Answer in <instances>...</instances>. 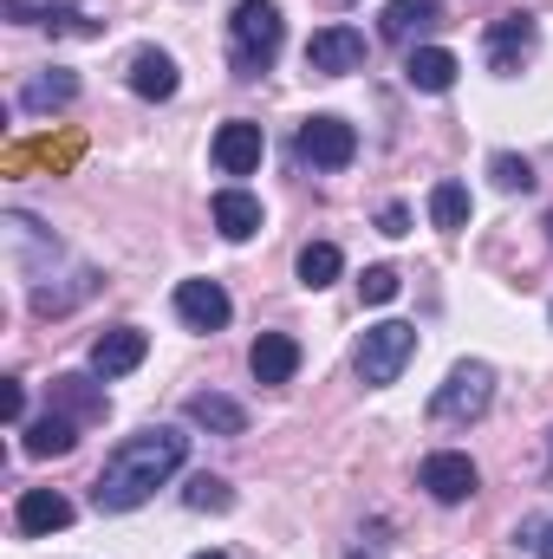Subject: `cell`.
Masks as SVG:
<instances>
[{"instance_id": "1", "label": "cell", "mask_w": 553, "mask_h": 559, "mask_svg": "<svg viewBox=\"0 0 553 559\" xmlns=\"http://www.w3.org/2000/svg\"><path fill=\"white\" fill-rule=\"evenodd\" d=\"M183 462H189V436L169 429V423H150V429L125 436V442L105 455V468H98V481H92V508H98V514H131V508H143Z\"/></svg>"}, {"instance_id": "2", "label": "cell", "mask_w": 553, "mask_h": 559, "mask_svg": "<svg viewBox=\"0 0 553 559\" xmlns=\"http://www.w3.org/2000/svg\"><path fill=\"white\" fill-rule=\"evenodd\" d=\"M280 39H286V20H280L274 0H235V13H228V72L261 79L280 59Z\"/></svg>"}, {"instance_id": "3", "label": "cell", "mask_w": 553, "mask_h": 559, "mask_svg": "<svg viewBox=\"0 0 553 559\" xmlns=\"http://www.w3.org/2000/svg\"><path fill=\"white\" fill-rule=\"evenodd\" d=\"M411 358H416V325H404V319H378V325L358 338V378H365L372 391L398 384Z\"/></svg>"}, {"instance_id": "4", "label": "cell", "mask_w": 553, "mask_h": 559, "mask_svg": "<svg viewBox=\"0 0 553 559\" xmlns=\"http://www.w3.org/2000/svg\"><path fill=\"white\" fill-rule=\"evenodd\" d=\"M489 404H495V371H489L482 358H462V365L436 384L430 417L436 423H475V417H489Z\"/></svg>"}, {"instance_id": "5", "label": "cell", "mask_w": 553, "mask_h": 559, "mask_svg": "<svg viewBox=\"0 0 553 559\" xmlns=\"http://www.w3.org/2000/svg\"><path fill=\"white\" fill-rule=\"evenodd\" d=\"M534 46H541V20H534V13H502V20H489V33H482V59H489L495 79H515V72L534 59Z\"/></svg>"}, {"instance_id": "6", "label": "cell", "mask_w": 553, "mask_h": 559, "mask_svg": "<svg viewBox=\"0 0 553 559\" xmlns=\"http://www.w3.org/2000/svg\"><path fill=\"white\" fill-rule=\"evenodd\" d=\"M293 156H299V163H313V169H345V163L358 156V131H352L345 118L319 111V118H306V124H299Z\"/></svg>"}, {"instance_id": "7", "label": "cell", "mask_w": 553, "mask_h": 559, "mask_svg": "<svg viewBox=\"0 0 553 559\" xmlns=\"http://www.w3.org/2000/svg\"><path fill=\"white\" fill-rule=\"evenodd\" d=\"M416 488H423L430 501H443V508H462V501L482 488V475H475V462H469L462 449H436V455H423Z\"/></svg>"}, {"instance_id": "8", "label": "cell", "mask_w": 553, "mask_h": 559, "mask_svg": "<svg viewBox=\"0 0 553 559\" xmlns=\"http://www.w3.org/2000/svg\"><path fill=\"white\" fill-rule=\"evenodd\" d=\"M0 228H7V254H13V267H20V274L33 280V286H39V280H52V261H59V241H52V235H46V228H39L33 215L7 209V215H0Z\"/></svg>"}, {"instance_id": "9", "label": "cell", "mask_w": 553, "mask_h": 559, "mask_svg": "<svg viewBox=\"0 0 553 559\" xmlns=\"http://www.w3.org/2000/svg\"><path fill=\"white\" fill-rule=\"evenodd\" d=\"M365 33L358 26H319L313 39H306V72H319V79H339V72H358L365 66Z\"/></svg>"}, {"instance_id": "10", "label": "cell", "mask_w": 553, "mask_h": 559, "mask_svg": "<svg viewBox=\"0 0 553 559\" xmlns=\"http://www.w3.org/2000/svg\"><path fill=\"white\" fill-rule=\"evenodd\" d=\"M176 319L189 332H222L235 319V299L222 293V280H183L176 286Z\"/></svg>"}, {"instance_id": "11", "label": "cell", "mask_w": 553, "mask_h": 559, "mask_svg": "<svg viewBox=\"0 0 553 559\" xmlns=\"http://www.w3.org/2000/svg\"><path fill=\"white\" fill-rule=\"evenodd\" d=\"M261 156H268V131H261L255 118H228V124L215 131V169H222V176H255Z\"/></svg>"}, {"instance_id": "12", "label": "cell", "mask_w": 553, "mask_h": 559, "mask_svg": "<svg viewBox=\"0 0 553 559\" xmlns=\"http://www.w3.org/2000/svg\"><path fill=\"white\" fill-rule=\"evenodd\" d=\"M443 26H449V7H443V0H391L385 20H378V33H385L391 46H411V52H416V39H430V33H443Z\"/></svg>"}, {"instance_id": "13", "label": "cell", "mask_w": 553, "mask_h": 559, "mask_svg": "<svg viewBox=\"0 0 553 559\" xmlns=\"http://www.w3.org/2000/svg\"><path fill=\"white\" fill-rule=\"evenodd\" d=\"M143 352H150V338H143L138 325H111V332H98L92 338V378H125V371H138Z\"/></svg>"}, {"instance_id": "14", "label": "cell", "mask_w": 553, "mask_h": 559, "mask_svg": "<svg viewBox=\"0 0 553 559\" xmlns=\"http://www.w3.org/2000/svg\"><path fill=\"white\" fill-rule=\"evenodd\" d=\"M13 527H20L26 540H39V534H66V527H72V501H66L59 488H26V495L13 501Z\"/></svg>"}, {"instance_id": "15", "label": "cell", "mask_w": 553, "mask_h": 559, "mask_svg": "<svg viewBox=\"0 0 553 559\" xmlns=\"http://www.w3.org/2000/svg\"><path fill=\"white\" fill-rule=\"evenodd\" d=\"M248 371H255V384H293V371H299V338L293 332H261L255 345H248Z\"/></svg>"}, {"instance_id": "16", "label": "cell", "mask_w": 553, "mask_h": 559, "mask_svg": "<svg viewBox=\"0 0 553 559\" xmlns=\"http://www.w3.org/2000/svg\"><path fill=\"white\" fill-rule=\"evenodd\" d=\"M456 72H462V59H456L449 46H416L411 59H404V85L423 92V98H443V92L456 85Z\"/></svg>"}, {"instance_id": "17", "label": "cell", "mask_w": 553, "mask_h": 559, "mask_svg": "<svg viewBox=\"0 0 553 559\" xmlns=\"http://www.w3.org/2000/svg\"><path fill=\"white\" fill-rule=\"evenodd\" d=\"M176 85H183V79H176V59H169L163 46H138V52H131V92H138V98L169 105Z\"/></svg>"}, {"instance_id": "18", "label": "cell", "mask_w": 553, "mask_h": 559, "mask_svg": "<svg viewBox=\"0 0 553 559\" xmlns=\"http://www.w3.org/2000/svg\"><path fill=\"white\" fill-rule=\"evenodd\" d=\"M72 442H79V423L66 417V411H46L39 423H26V429H20V455H33V462L72 455Z\"/></svg>"}, {"instance_id": "19", "label": "cell", "mask_w": 553, "mask_h": 559, "mask_svg": "<svg viewBox=\"0 0 553 559\" xmlns=\"http://www.w3.org/2000/svg\"><path fill=\"white\" fill-rule=\"evenodd\" d=\"M79 98V72H66V66H46V72H33L26 85H20V111H66Z\"/></svg>"}, {"instance_id": "20", "label": "cell", "mask_w": 553, "mask_h": 559, "mask_svg": "<svg viewBox=\"0 0 553 559\" xmlns=\"http://www.w3.org/2000/svg\"><path fill=\"white\" fill-rule=\"evenodd\" d=\"M183 417L196 423V429H209V436H248V411L235 397H222V391H196L183 404Z\"/></svg>"}, {"instance_id": "21", "label": "cell", "mask_w": 553, "mask_h": 559, "mask_svg": "<svg viewBox=\"0 0 553 559\" xmlns=\"http://www.w3.org/2000/svg\"><path fill=\"white\" fill-rule=\"evenodd\" d=\"M52 411H66L72 423H98L105 417V391H98L92 378L66 371V378H52Z\"/></svg>"}, {"instance_id": "22", "label": "cell", "mask_w": 553, "mask_h": 559, "mask_svg": "<svg viewBox=\"0 0 553 559\" xmlns=\"http://www.w3.org/2000/svg\"><path fill=\"white\" fill-rule=\"evenodd\" d=\"M215 228H222L228 241L261 235V195H248V189H222V195H215Z\"/></svg>"}, {"instance_id": "23", "label": "cell", "mask_w": 553, "mask_h": 559, "mask_svg": "<svg viewBox=\"0 0 553 559\" xmlns=\"http://www.w3.org/2000/svg\"><path fill=\"white\" fill-rule=\"evenodd\" d=\"M98 286H105V280H98V267H79V280H72V286H46V280H39V286H33V312H39V319H59V312H72L79 299H92Z\"/></svg>"}, {"instance_id": "24", "label": "cell", "mask_w": 553, "mask_h": 559, "mask_svg": "<svg viewBox=\"0 0 553 559\" xmlns=\"http://www.w3.org/2000/svg\"><path fill=\"white\" fill-rule=\"evenodd\" d=\"M339 274H345V254H339L332 241H306V248H299V286L319 293V286H332Z\"/></svg>"}, {"instance_id": "25", "label": "cell", "mask_w": 553, "mask_h": 559, "mask_svg": "<svg viewBox=\"0 0 553 559\" xmlns=\"http://www.w3.org/2000/svg\"><path fill=\"white\" fill-rule=\"evenodd\" d=\"M430 222H436L443 235L469 228V189H462V182H436V189H430Z\"/></svg>"}, {"instance_id": "26", "label": "cell", "mask_w": 553, "mask_h": 559, "mask_svg": "<svg viewBox=\"0 0 553 559\" xmlns=\"http://www.w3.org/2000/svg\"><path fill=\"white\" fill-rule=\"evenodd\" d=\"M489 176H495V189H508V195H528V189H534V163L515 156V150H495V156H489Z\"/></svg>"}, {"instance_id": "27", "label": "cell", "mask_w": 553, "mask_h": 559, "mask_svg": "<svg viewBox=\"0 0 553 559\" xmlns=\"http://www.w3.org/2000/svg\"><path fill=\"white\" fill-rule=\"evenodd\" d=\"M183 508H196V514H222V508H235V495H228V481H222V475H189Z\"/></svg>"}, {"instance_id": "28", "label": "cell", "mask_w": 553, "mask_h": 559, "mask_svg": "<svg viewBox=\"0 0 553 559\" xmlns=\"http://www.w3.org/2000/svg\"><path fill=\"white\" fill-rule=\"evenodd\" d=\"M398 286H404V280H398V267H365V274H358L365 306H391V299H398Z\"/></svg>"}, {"instance_id": "29", "label": "cell", "mask_w": 553, "mask_h": 559, "mask_svg": "<svg viewBox=\"0 0 553 559\" xmlns=\"http://www.w3.org/2000/svg\"><path fill=\"white\" fill-rule=\"evenodd\" d=\"M0 411H7L13 429H26V384H20V378H7V384H0Z\"/></svg>"}, {"instance_id": "30", "label": "cell", "mask_w": 553, "mask_h": 559, "mask_svg": "<svg viewBox=\"0 0 553 559\" xmlns=\"http://www.w3.org/2000/svg\"><path fill=\"white\" fill-rule=\"evenodd\" d=\"M378 235H411V209H404V202H385V215H378Z\"/></svg>"}, {"instance_id": "31", "label": "cell", "mask_w": 553, "mask_h": 559, "mask_svg": "<svg viewBox=\"0 0 553 559\" xmlns=\"http://www.w3.org/2000/svg\"><path fill=\"white\" fill-rule=\"evenodd\" d=\"M378 534H385V527H372V534H358V547H352L345 559H385V540H378Z\"/></svg>"}, {"instance_id": "32", "label": "cell", "mask_w": 553, "mask_h": 559, "mask_svg": "<svg viewBox=\"0 0 553 559\" xmlns=\"http://www.w3.org/2000/svg\"><path fill=\"white\" fill-rule=\"evenodd\" d=\"M534 559H553V521H541V540H534Z\"/></svg>"}, {"instance_id": "33", "label": "cell", "mask_w": 553, "mask_h": 559, "mask_svg": "<svg viewBox=\"0 0 553 559\" xmlns=\"http://www.w3.org/2000/svg\"><path fill=\"white\" fill-rule=\"evenodd\" d=\"M548 475H553V442H548Z\"/></svg>"}, {"instance_id": "34", "label": "cell", "mask_w": 553, "mask_h": 559, "mask_svg": "<svg viewBox=\"0 0 553 559\" xmlns=\"http://www.w3.org/2000/svg\"><path fill=\"white\" fill-rule=\"evenodd\" d=\"M196 559H228V554H196Z\"/></svg>"}, {"instance_id": "35", "label": "cell", "mask_w": 553, "mask_h": 559, "mask_svg": "<svg viewBox=\"0 0 553 559\" xmlns=\"http://www.w3.org/2000/svg\"><path fill=\"white\" fill-rule=\"evenodd\" d=\"M548 241H553V209H548Z\"/></svg>"}]
</instances>
